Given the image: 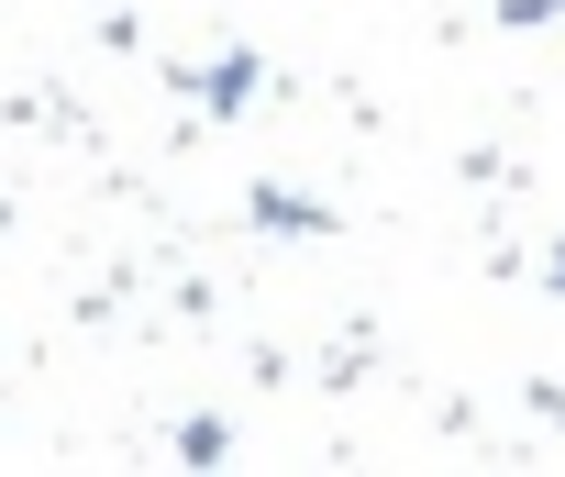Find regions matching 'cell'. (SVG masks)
<instances>
[{"label": "cell", "mask_w": 565, "mask_h": 477, "mask_svg": "<svg viewBox=\"0 0 565 477\" xmlns=\"http://www.w3.org/2000/svg\"><path fill=\"white\" fill-rule=\"evenodd\" d=\"M167 89H200V123H244V112L266 100V56L233 45V56H211V67H167Z\"/></svg>", "instance_id": "cell-1"}, {"label": "cell", "mask_w": 565, "mask_h": 477, "mask_svg": "<svg viewBox=\"0 0 565 477\" xmlns=\"http://www.w3.org/2000/svg\"><path fill=\"white\" fill-rule=\"evenodd\" d=\"M244 222H266V233H333V200H300V189H244Z\"/></svg>", "instance_id": "cell-2"}, {"label": "cell", "mask_w": 565, "mask_h": 477, "mask_svg": "<svg viewBox=\"0 0 565 477\" xmlns=\"http://www.w3.org/2000/svg\"><path fill=\"white\" fill-rule=\"evenodd\" d=\"M167 455H178V466H233L244 444H233V422H222V411H189V422L167 433Z\"/></svg>", "instance_id": "cell-3"}, {"label": "cell", "mask_w": 565, "mask_h": 477, "mask_svg": "<svg viewBox=\"0 0 565 477\" xmlns=\"http://www.w3.org/2000/svg\"><path fill=\"white\" fill-rule=\"evenodd\" d=\"M488 23H510V34H532V23H565V0H488Z\"/></svg>", "instance_id": "cell-4"}, {"label": "cell", "mask_w": 565, "mask_h": 477, "mask_svg": "<svg viewBox=\"0 0 565 477\" xmlns=\"http://www.w3.org/2000/svg\"><path fill=\"white\" fill-rule=\"evenodd\" d=\"M543 289H554V300H565V245H554V256H543Z\"/></svg>", "instance_id": "cell-5"}]
</instances>
